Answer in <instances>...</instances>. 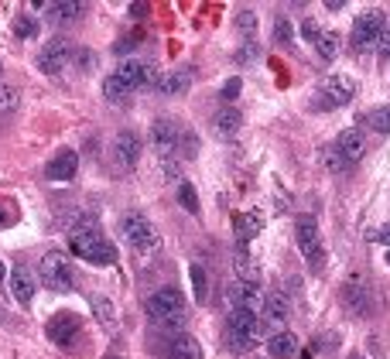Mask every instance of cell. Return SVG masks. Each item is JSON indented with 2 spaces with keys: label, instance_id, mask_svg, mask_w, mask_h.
Wrapping results in <instances>:
<instances>
[{
  "label": "cell",
  "instance_id": "1",
  "mask_svg": "<svg viewBox=\"0 0 390 359\" xmlns=\"http://www.w3.org/2000/svg\"><path fill=\"white\" fill-rule=\"evenodd\" d=\"M69 247H72V254H76L79 260H89V263H100V267L117 260V250L103 240V233L96 230L93 219H86L79 230L69 233Z\"/></svg>",
  "mask_w": 390,
  "mask_h": 359
},
{
  "label": "cell",
  "instance_id": "2",
  "mask_svg": "<svg viewBox=\"0 0 390 359\" xmlns=\"http://www.w3.org/2000/svg\"><path fill=\"white\" fill-rule=\"evenodd\" d=\"M148 318H151L155 325H161V329H171V332L185 329L188 311H185L182 291H175V287H161V291H155V294L148 298Z\"/></svg>",
  "mask_w": 390,
  "mask_h": 359
},
{
  "label": "cell",
  "instance_id": "3",
  "mask_svg": "<svg viewBox=\"0 0 390 359\" xmlns=\"http://www.w3.org/2000/svg\"><path fill=\"white\" fill-rule=\"evenodd\" d=\"M38 281L45 284L55 294H65V291H76V270H72V260L58 250H48V254L38 260Z\"/></svg>",
  "mask_w": 390,
  "mask_h": 359
},
{
  "label": "cell",
  "instance_id": "4",
  "mask_svg": "<svg viewBox=\"0 0 390 359\" xmlns=\"http://www.w3.org/2000/svg\"><path fill=\"white\" fill-rule=\"evenodd\" d=\"M226 339L233 349H254L264 339V322L257 318V311H230Z\"/></svg>",
  "mask_w": 390,
  "mask_h": 359
},
{
  "label": "cell",
  "instance_id": "5",
  "mask_svg": "<svg viewBox=\"0 0 390 359\" xmlns=\"http://www.w3.org/2000/svg\"><path fill=\"white\" fill-rule=\"evenodd\" d=\"M113 76L120 79L127 89H161V79H164L151 62H141V58H124Z\"/></svg>",
  "mask_w": 390,
  "mask_h": 359
},
{
  "label": "cell",
  "instance_id": "6",
  "mask_svg": "<svg viewBox=\"0 0 390 359\" xmlns=\"http://www.w3.org/2000/svg\"><path fill=\"white\" fill-rule=\"evenodd\" d=\"M294 236H298V250L301 256L312 263V267H322V233H318V223L312 216H298L294 219Z\"/></svg>",
  "mask_w": 390,
  "mask_h": 359
},
{
  "label": "cell",
  "instance_id": "7",
  "mask_svg": "<svg viewBox=\"0 0 390 359\" xmlns=\"http://www.w3.org/2000/svg\"><path fill=\"white\" fill-rule=\"evenodd\" d=\"M353 96H356V86H353V79L329 76L325 82H322L318 96H315V106H318V110H336V106H346V103H353Z\"/></svg>",
  "mask_w": 390,
  "mask_h": 359
},
{
  "label": "cell",
  "instance_id": "8",
  "mask_svg": "<svg viewBox=\"0 0 390 359\" xmlns=\"http://www.w3.org/2000/svg\"><path fill=\"white\" fill-rule=\"evenodd\" d=\"M120 233H124V240H127L137 254H155L157 250V230L144 219V216H127L124 226H120Z\"/></svg>",
  "mask_w": 390,
  "mask_h": 359
},
{
  "label": "cell",
  "instance_id": "9",
  "mask_svg": "<svg viewBox=\"0 0 390 359\" xmlns=\"http://www.w3.org/2000/svg\"><path fill=\"white\" fill-rule=\"evenodd\" d=\"M137 157H141V137H137L134 130H124V133H117V141H113V148H110L113 171H117V175H127L130 168L137 164Z\"/></svg>",
  "mask_w": 390,
  "mask_h": 359
},
{
  "label": "cell",
  "instance_id": "10",
  "mask_svg": "<svg viewBox=\"0 0 390 359\" xmlns=\"http://www.w3.org/2000/svg\"><path fill=\"white\" fill-rule=\"evenodd\" d=\"M182 133L185 130L175 124V120H155V127H151V144H155V151L161 154V161H168V157H178V148H182Z\"/></svg>",
  "mask_w": 390,
  "mask_h": 359
},
{
  "label": "cell",
  "instance_id": "11",
  "mask_svg": "<svg viewBox=\"0 0 390 359\" xmlns=\"http://www.w3.org/2000/svg\"><path fill=\"white\" fill-rule=\"evenodd\" d=\"M226 301L233 305V311H257V308H264L260 284L257 281H233L226 287Z\"/></svg>",
  "mask_w": 390,
  "mask_h": 359
},
{
  "label": "cell",
  "instance_id": "12",
  "mask_svg": "<svg viewBox=\"0 0 390 359\" xmlns=\"http://www.w3.org/2000/svg\"><path fill=\"white\" fill-rule=\"evenodd\" d=\"M384 25H387L384 11H366L363 18H356V25H353V48L360 51V48H366V45H373V41L380 38Z\"/></svg>",
  "mask_w": 390,
  "mask_h": 359
},
{
  "label": "cell",
  "instance_id": "13",
  "mask_svg": "<svg viewBox=\"0 0 390 359\" xmlns=\"http://www.w3.org/2000/svg\"><path fill=\"white\" fill-rule=\"evenodd\" d=\"M69 58H72V45H69L65 38H55V41H48V45L41 48V55H38V69H41L45 76H58Z\"/></svg>",
  "mask_w": 390,
  "mask_h": 359
},
{
  "label": "cell",
  "instance_id": "14",
  "mask_svg": "<svg viewBox=\"0 0 390 359\" xmlns=\"http://www.w3.org/2000/svg\"><path fill=\"white\" fill-rule=\"evenodd\" d=\"M79 329H82V325H79L76 315H69V311H58V315H52V318H48V329H45V332H48V339H52L55 346L69 349V346L76 342Z\"/></svg>",
  "mask_w": 390,
  "mask_h": 359
},
{
  "label": "cell",
  "instance_id": "15",
  "mask_svg": "<svg viewBox=\"0 0 390 359\" xmlns=\"http://www.w3.org/2000/svg\"><path fill=\"white\" fill-rule=\"evenodd\" d=\"M11 294H14V301H21V305H27L31 298H34V291H38V278L27 270L25 263H18L14 270H11Z\"/></svg>",
  "mask_w": 390,
  "mask_h": 359
},
{
  "label": "cell",
  "instance_id": "16",
  "mask_svg": "<svg viewBox=\"0 0 390 359\" xmlns=\"http://www.w3.org/2000/svg\"><path fill=\"white\" fill-rule=\"evenodd\" d=\"M82 14H86V7H82L79 0H55V4H48V7H45V18H48L52 25H58V27L76 25Z\"/></svg>",
  "mask_w": 390,
  "mask_h": 359
},
{
  "label": "cell",
  "instance_id": "17",
  "mask_svg": "<svg viewBox=\"0 0 390 359\" xmlns=\"http://www.w3.org/2000/svg\"><path fill=\"white\" fill-rule=\"evenodd\" d=\"M76 171H79V154L69 151V148H62V151L52 157V164H48L45 175L52 181H69V178H76Z\"/></svg>",
  "mask_w": 390,
  "mask_h": 359
},
{
  "label": "cell",
  "instance_id": "18",
  "mask_svg": "<svg viewBox=\"0 0 390 359\" xmlns=\"http://www.w3.org/2000/svg\"><path fill=\"white\" fill-rule=\"evenodd\" d=\"M342 301H346V308L349 311H366V301H370V287H366V278H360V274H353L349 281H346V287H342Z\"/></svg>",
  "mask_w": 390,
  "mask_h": 359
},
{
  "label": "cell",
  "instance_id": "19",
  "mask_svg": "<svg viewBox=\"0 0 390 359\" xmlns=\"http://www.w3.org/2000/svg\"><path fill=\"white\" fill-rule=\"evenodd\" d=\"M336 151L342 154L349 164H356V161H360V157L366 154V137L356 127H353V130H342V133H339V141H336Z\"/></svg>",
  "mask_w": 390,
  "mask_h": 359
},
{
  "label": "cell",
  "instance_id": "20",
  "mask_svg": "<svg viewBox=\"0 0 390 359\" xmlns=\"http://www.w3.org/2000/svg\"><path fill=\"white\" fill-rule=\"evenodd\" d=\"M260 230H264V216H260L257 209L240 212V216L233 219V233H236V243H240V247H243V243H250Z\"/></svg>",
  "mask_w": 390,
  "mask_h": 359
},
{
  "label": "cell",
  "instance_id": "21",
  "mask_svg": "<svg viewBox=\"0 0 390 359\" xmlns=\"http://www.w3.org/2000/svg\"><path fill=\"white\" fill-rule=\"evenodd\" d=\"M264 322L267 325H285L287 322V315H291V305H287V298L281 294V291H274V294H267L264 298Z\"/></svg>",
  "mask_w": 390,
  "mask_h": 359
},
{
  "label": "cell",
  "instance_id": "22",
  "mask_svg": "<svg viewBox=\"0 0 390 359\" xmlns=\"http://www.w3.org/2000/svg\"><path fill=\"white\" fill-rule=\"evenodd\" d=\"M212 127H216V137L230 141V137H236V133H240V127H243V113H240L236 106H226V110H219V113H216Z\"/></svg>",
  "mask_w": 390,
  "mask_h": 359
},
{
  "label": "cell",
  "instance_id": "23",
  "mask_svg": "<svg viewBox=\"0 0 390 359\" xmlns=\"http://www.w3.org/2000/svg\"><path fill=\"white\" fill-rule=\"evenodd\" d=\"M267 353H271L274 359H291L294 353H298V335L287 332V329L274 332L271 339H267Z\"/></svg>",
  "mask_w": 390,
  "mask_h": 359
},
{
  "label": "cell",
  "instance_id": "24",
  "mask_svg": "<svg viewBox=\"0 0 390 359\" xmlns=\"http://www.w3.org/2000/svg\"><path fill=\"white\" fill-rule=\"evenodd\" d=\"M168 359H202V346H199L192 335L178 332L168 342Z\"/></svg>",
  "mask_w": 390,
  "mask_h": 359
},
{
  "label": "cell",
  "instance_id": "25",
  "mask_svg": "<svg viewBox=\"0 0 390 359\" xmlns=\"http://www.w3.org/2000/svg\"><path fill=\"white\" fill-rule=\"evenodd\" d=\"M188 86H192V69H178V72L161 79V93H164V96H178Z\"/></svg>",
  "mask_w": 390,
  "mask_h": 359
},
{
  "label": "cell",
  "instance_id": "26",
  "mask_svg": "<svg viewBox=\"0 0 390 359\" xmlns=\"http://www.w3.org/2000/svg\"><path fill=\"white\" fill-rule=\"evenodd\" d=\"M89 305H93V315H96V322H100V325H106V329H117V311H113V305H110V298H103V294H93V298H89Z\"/></svg>",
  "mask_w": 390,
  "mask_h": 359
},
{
  "label": "cell",
  "instance_id": "27",
  "mask_svg": "<svg viewBox=\"0 0 390 359\" xmlns=\"http://www.w3.org/2000/svg\"><path fill=\"white\" fill-rule=\"evenodd\" d=\"M188 278H192V294H195V301L202 305L209 298V274H206V267L202 263H192L188 267Z\"/></svg>",
  "mask_w": 390,
  "mask_h": 359
},
{
  "label": "cell",
  "instance_id": "28",
  "mask_svg": "<svg viewBox=\"0 0 390 359\" xmlns=\"http://www.w3.org/2000/svg\"><path fill=\"white\" fill-rule=\"evenodd\" d=\"M315 51H318L325 62H332V58L339 55V34L336 31H325V27H322L318 38H315Z\"/></svg>",
  "mask_w": 390,
  "mask_h": 359
},
{
  "label": "cell",
  "instance_id": "29",
  "mask_svg": "<svg viewBox=\"0 0 390 359\" xmlns=\"http://www.w3.org/2000/svg\"><path fill=\"white\" fill-rule=\"evenodd\" d=\"M130 93H134V89H127V86H124V82H120L117 76H106V82H103V96H106L110 103L124 106V103L130 100Z\"/></svg>",
  "mask_w": 390,
  "mask_h": 359
},
{
  "label": "cell",
  "instance_id": "30",
  "mask_svg": "<svg viewBox=\"0 0 390 359\" xmlns=\"http://www.w3.org/2000/svg\"><path fill=\"white\" fill-rule=\"evenodd\" d=\"M236 274H240V278H236V281H257V267H254V260H250V256H247V250H243V247H240V250H236Z\"/></svg>",
  "mask_w": 390,
  "mask_h": 359
},
{
  "label": "cell",
  "instance_id": "31",
  "mask_svg": "<svg viewBox=\"0 0 390 359\" xmlns=\"http://www.w3.org/2000/svg\"><path fill=\"white\" fill-rule=\"evenodd\" d=\"M366 127L377 130V133H390V106H377V110L366 117Z\"/></svg>",
  "mask_w": 390,
  "mask_h": 359
},
{
  "label": "cell",
  "instance_id": "32",
  "mask_svg": "<svg viewBox=\"0 0 390 359\" xmlns=\"http://www.w3.org/2000/svg\"><path fill=\"white\" fill-rule=\"evenodd\" d=\"M21 106V89L18 86H0V113H14Z\"/></svg>",
  "mask_w": 390,
  "mask_h": 359
},
{
  "label": "cell",
  "instance_id": "33",
  "mask_svg": "<svg viewBox=\"0 0 390 359\" xmlns=\"http://www.w3.org/2000/svg\"><path fill=\"white\" fill-rule=\"evenodd\" d=\"M178 202H182V209H188V212H199V195H195V188H192L188 181L178 185Z\"/></svg>",
  "mask_w": 390,
  "mask_h": 359
},
{
  "label": "cell",
  "instance_id": "34",
  "mask_svg": "<svg viewBox=\"0 0 390 359\" xmlns=\"http://www.w3.org/2000/svg\"><path fill=\"white\" fill-rule=\"evenodd\" d=\"M14 34H18V38H25V41H31V38H34V34H38V21H34V18H18V21H14Z\"/></svg>",
  "mask_w": 390,
  "mask_h": 359
},
{
  "label": "cell",
  "instance_id": "35",
  "mask_svg": "<svg viewBox=\"0 0 390 359\" xmlns=\"http://www.w3.org/2000/svg\"><path fill=\"white\" fill-rule=\"evenodd\" d=\"M322 157H325V168H329V171H349V168H353V164H349V161H346L336 148H329Z\"/></svg>",
  "mask_w": 390,
  "mask_h": 359
},
{
  "label": "cell",
  "instance_id": "36",
  "mask_svg": "<svg viewBox=\"0 0 390 359\" xmlns=\"http://www.w3.org/2000/svg\"><path fill=\"white\" fill-rule=\"evenodd\" d=\"M377 48H380V55H384V58H390V21L384 25L380 38H377Z\"/></svg>",
  "mask_w": 390,
  "mask_h": 359
},
{
  "label": "cell",
  "instance_id": "37",
  "mask_svg": "<svg viewBox=\"0 0 390 359\" xmlns=\"http://www.w3.org/2000/svg\"><path fill=\"white\" fill-rule=\"evenodd\" d=\"M274 34H278V41H281V45H287V41H291V25H287L285 18L278 21V31H274Z\"/></svg>",
  "mask_w": 390,
  "mask_h": 359
},
{
  "label": "cell",
  "instance_id": "38",
  "mask_svg": "<svg viewBox=\"0 0 390 359\" xmlns=\"http://www.w3.org/2000/svg\"><path fill=\"white\" fill-rule=\"evenodd\" d=\"M236 93H240V79H230L223 86V100H236Z\"/></svg>",
  "mask_w": 390,
  "mask_h": 359
},
{
  "label": "cell",
  "instance_id": "39",
  "mask_svg": "<svg viewBox=\"0 0 390 359\" xmlns=\"http://www.w3.org/2000/svg\"><path fill=\"white\" fill-rule=\"evenodd\" d=\"M318 31H322V27L315 25V21H305V25H301V34H305L312 45H315V38H318Z\"/></svg>",
  "mask_w": 390,
  "mask_h": 359
},
{
  "label": "cell",
  "instance_id": "40",
  "mask_svg": "<svg viewBox=\"0 0 390 359\" xmlns=\"http://www.w3.org/2000/svg\"><path fill=\"white\" fill-rule=\"evenodd\" d=\"M240 31H254V14H240Z\"/></svg>",
  "mask_w": 390,
  "mask_h": 359
},
{
  "label": "cell",
  "instance_id": "41",
  "mask_svg": "<svg viewBox=\"0 0 390 359\" xmlns=\"http://www.w3.org/2000/svg\"><path fill=\"white\" fill-rule=\"evenodd\" d=\"M254 55H257V45H247V48H240V55H236V58H240V62H250Z\"/></svg>",
  "mask_w": 390,
  "mask_h": 359
},
{
  "label": "cell",
  "instance_id": "42",
  "mask_svg": "<svg viewBox=\"0 0 390 359\" xmlns=\"http://www.w3.org/2000/svg\"><path fill=\"white\" fill-rule=\"evenodd\" d=\"M370 236H377V240H384V243H390V226H387V230H380V233H370Z\"/></svg>",
  "mask_w": 390,
  "mask_h": 359
},
{
  "label": "cell",
  "instance_id": "43",
  "mask_svg": "<svg viewBox=\"0 0 390 359\" xmlns=\"http://www.w3.org/2000/svg\"><path fill=\"white\" fill-rule=\"evenodd\" d=\"M11 274H7V267H4V260H0V281H7Z\"/></svg>",
  "mask_w": 390,
  "mask_h": 359
},
{
  "label": "cell",
  "instance_id": "44",
  "mask_svg": "<svg viewBox=\"0 0 390 359\" xmlns=\"http://www.w3.org/2000/svg\"><path fill=\"white\" fill-rule=\"evenodd\" d=\"M7 223H11V219H4V216H0V226H7Z\"/></svg>",
  "mask_w": 390,
  "mask_h": 359
},
{
  "label": "cell",
  "instance_id": "45",
  "mask_svg": "<svg viewBox=\"0 0 390 359\" xmlns=\"http://www.w3.org/2000/svg\"><path fill=\"white\" fill-rule=\"evenodd\" d=\"M349 359H366V356H360V353H353V356H349Z\"/></svg>",
  "mask_w": 390,
  "mask_h": 359
},
{
  "label": "cell",
  "instance_id": "46",
  "mask_svg": "<svg viewBox=\"0 0 390 359\" xmlns=\"http://www.w3.org/2000/svg\"><path fill=\"white\" fill-rule=\"evenodd\" d=\"M387 263H390V250H387Z\"/></svg>",
  "mask_w": 390,
  "mask_h": 359
}]
</instances>
